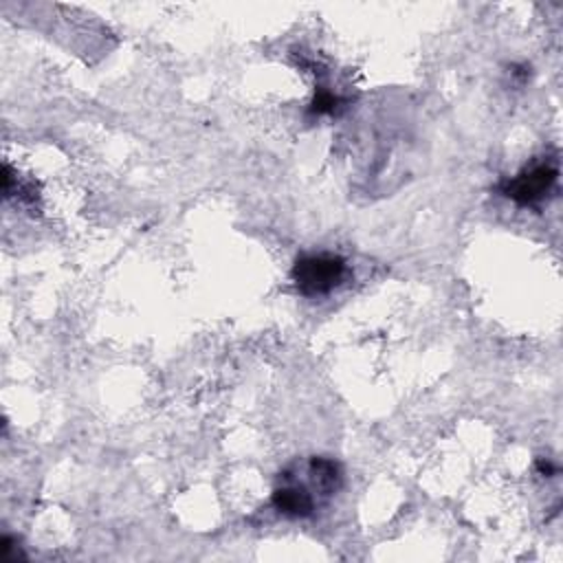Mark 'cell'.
I'll list each match as a JSON object with an SVG mask.
<instances>
[{"instance_id": "cell-2", "label": "cell", "mask_w": 563, "mask_h": 563, "mask_svg": "<svg viewBox=\"0 0 563 563\" xmlns=\"http://www.w3.org/2000/svg\"><path fill=\"white\" fill-rule=\"evenodd\" d=\"M347 262L336 253H303L290 268V279L301 297L319 299L334 292L347 279Z\"/></svg>"}, {"instance_id": "cell-5", "label": "cell", "mask_w": 563, "mask_h": 563, "mask_svg": "<svg viewBox=\"0 0 563 563\" xmlns=\"http://www.w3.org/2000/svg\"><path fill=\"white\" fill-rule=\"evenodd\" d=\"M537 471H539L543 477H554V475L559 473V466H556L554 462H550L548 457H545V460L539 457V460H537Z\"/></svg>"}, {"instance_id": "cell-1", "label": "cell", "mask_w": 563, "mask_h": 563, "mask_svg": "<svg viewBox=\"0 0 563 563\" xmlns=\"http://www.w3.org/2000/svg\"><path fill=\"white\" fill-rule=\"evenodd\" d=\"M343 488V468L334 457L312 455L292 462L277 475L271 506L286 519L314 517Z\"/></svg>"}, {"instance_id": "cell-4", "label": "cell", "mask_w": 563, "mask_h": 563, "mask_svg": "<svg viewBox=\"0 0 563 563\" xmlns=\"http://www.w3.org/2000/svg\"><path fill=\"white\" fill-rule=\"evenodd\" d=\"M345 103V99L336 92H332L330 88L325 86H319L314 90V97L308 106V114H314V117H321V114H334L341 106Z\"/></svg>"}, {"instance_id": "cell-3", "label": "cell", "mask_w": 563, "mask_h": 563, "mask_svg": "<svg viewBox=\"0 0 563 563\" xmlns=\"http://www.w3.org/2000/svg\"><path fill=\"white\" fill-rule=\"evenodd\" d=\"M559 185V161L554 156H543L526 167H521L515 176L504 178L497 185L499 196L508 198L519 207H537L545 202Z\"/></svg>"}]
</instances>
